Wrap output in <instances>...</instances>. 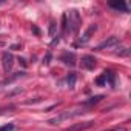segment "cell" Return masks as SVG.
Masks as SVG:
<instances>
[{
	"label": "cell",
	"instance_id": "obj_1",
	"mask_svg": "<svg viewBox=\"0 0 131 131\" xmlns=\"http://www.w3.org/2000/svg\"><path fill=\"white\" fill-rule=\"evenodd\" d=\"M80 25H82V19H80L79 11H77V9L68 11V14H67V31L70 29V32L77 34Z\"/></svg>",
	"mask_w": 131,
	"mask_h": 131
},
{
	"label": "cell",
	"instance_id": "obj_2",
	"mask_svg": "<svg viewBox=\"0 0 131 131\" xmlns=\"http://www.w3.org/2000/svg\"><path fill=\"white\" fill-rule=\"evenodd\" d=\"M83 113H85V111H80V110L65 111V113H60L59 116H56V117L49 119V120H48V123H49V125H57V123H60V122H63V120H68V119L77 117V116H80V114H83Z\"/></svg>",
	"mask_w": 131,
	"mask_h": 131
},
{
	"label": "cell",
	"instance_id": "obj_3",
	"mask_svg": "<svg viewBox=\"0 0 131 131\" xmlns=\"http://www.w3.org/2000/svg\"><path fill=\"white\" fill-rule=\"evenodd\" d=\"M2 65H3L5 73H9L11 68H13V65H14V56L11 52H3V56H2Z\"/></svg>",
	"mask_w": 131,
	"mask_h": 131
},
{
	"label": "cell",
	"instance_id": "obj_4",
	"mask_svg": "<svg viewBox=\"0 0 131 131\" xmlns=\"http://www.w3.org/2000/svg\"><path fill=\"white\" fill-rule=\"evenodd\" d=\"M119 43V37H116V36H111V37H108L106 40H103L96 49L97 51H102V49H110V48H114L116 45Z\"/></svg>",
	"mask_w": 131,
	"mask_h": 131
},
{
	"label": "cell",
	"instance_id": "obj_5",
	"mask_svg": "<svg viewBox=\"0 0 131 131\" xmlns=\"http://www.w3.org/2000/svg\"><path fill=\"white\" fill-rule=\"evenodd\" d=\"M96 62H97L96 57H94V56H90V54L82 56V59H80V63H82V67H83L85 70H94Z\"/></svg>",
	"mask_w": 131,
	"mask_h": 131
},
{
	"label": "cell",
	"instance_id": "obj_6",
	"mask_svg": "<svg viewBox=\"0 0 131 131\" xmlns=\"http://www.w3.org/2000/svg\"><path fill=\"white\" fill-rule=\"evenodd\" d=\"M96 31H97V25L94 23V25H91V26L83 32V36L80 37V40H79V42H80L82 45H83V43H88V42L91 40V37H93V34H94Z\"/></svg>",
	"mask_w": 131,
	"mask_h": 131
},
{
	"label": "cell",
	"instance_id": "obj_7",
	"mask_svg": "<svg viewBox=\"0 0 131 131\" xmlns=\"http://www.w3.org/2000/svg\"><path fill=\"white\" fill-rule=\"evenodd\" d=\"M93 125H94V122H93V120H88V122H82V123L73 125V126H70L67 131H83V129H88V128H91Z\"/></svg>",
	"mask_w": 131,
	"mask_h": 131
},
{
	"label": "cell",
	"instance_id": "obj_8",
	"mask_svg": "<svg viewBox=\"0 0 131 131\" xmlns=\"http://www.w3.org/2000/svg\"><path fill=\"white\" fill-rule=\"evenodd\" d=\"M60 60L65 63V65H74L76 63V54L74 52H63L60 56Z\"/></svg>",
	"mask_w": 131,
	"mask_h": 131
},
{
	"label": "cell",
	"instance_id": "obj_9",
	"mask_svg": "<svg viewBox=\"0 0 131 131\" xmlns=\"http://www.w3.org/2000/svg\"><path fill=\"white\" fill-rule=\"evenodd\" d=\"M110 6L116 11H122V13H128V6L123 0H119V2H110Z\"/></svg>",
	"mask_w": 131,
	"mask_h": 131
},
{
	"label": "cell",
	"instance_id": "obj_10",
	"mask_svg": "<svg viewBox=\"0 0 131 131\" xmlns=\"http://www.w3.org/2000/svg\"><path fill=\"white\" fill-rule=\"evenodd\" d=\"M103 74H105V77H106V83H108L110 86H114V85H116V73H114V71H105Z\"/></svg>",
	"mask_w": 131,
	"mask_h": 131
},
{
	"label": "cell",
	"instance_id": "obj_11",
	"mask_svg": "<svg viewBox=\"0 0 131 131\" xmlns=\"http://www.w3.org/2000/svg\"><path fill=\"white\" fill-rule=\"evenodd\" d=\"M76 80H77V74L76 73H70L68 77H67V83L70 88H74L76 86Z\"/></svg>",
	"mask_w": 131,
	"mask_h": 131
},
{
	"label": "cell",
	"instance_id": "obj_12",
	"mask_svg": "<svg viewBox=\"0 0 131 131\" xmlns=\"http://www.w3.org/2000/svg\"><path fill=\"white\" fill-rule=\"evenodd\" d=\"M103 99V96H94V97H91L90 100H86V102H83L85 105H94V103H97V102H100Z\"/></svg>",
	"mask_w": 131,
	"mask_h": 131
},
{
	"label": "cell",
	"instance_id": "obj_13",
	"mask_svg": "<svg viewBox=\"0 0 131 131\" xmlns=\"http://www.w3.org/2000/svg\"><path fill=\"white\" fill-rule=\"evenodd\" d=\"M96 85H99V86H106V77H105V74H102V76H99V77L96 79Z\"/></svg>",
	"mask_w": 131,
	"mask_h": 131
},
{
	"label": "cell",
	"instance_id": "obj_14",
	"mask_svg": "<svg viewBox=\"0 0 131 131\" xmlns=\"http://www.w3.org/2000/svg\"><path fill=\"white\" fill-rule=\"evenodd\" d=\"M56 32H57V23L56 22H51V25H49V36L51 37H56Z\"/></svg>",
	"mask_w": 131,
	"mask_h": 131
},
{
	"label": "cell",
	"instance_id": "obj_15",
	"mask_svg": "<svg viewBox=\"0 0 131 131\" xmlns=\"http://www.w3.org/2000/svg\"><path fill=\"white\" fill-rule=\"evenodd\" d=\"M62 32H67V14H62Z\"/></svg>",
	"mask_w": 131,
	"mask_h": 131
},
{
	"label": "cell",
	"instance_id": "obj_16",
	"mask_svg": "<svg viewBox=\"0 0 131 131\" xmlns=\"http://www.w3.org/2000/svg\"><path fill=\"white\" fill-rule=\"evenodd\" d=\"M13 129H14V125L13 123H8V125L0 126V131H13Z\"/></svg>",
	"mask_w": 131,
	"mask_h": 131
},
{
	"label": "cell",
	"instance_id": "obj_17",
	"mask_svg": "<svg viewBox=\"0 0 131 131\" xmlns=\"http://www.w3.org/2000/svg\"><path fill=\"white\" fill-rule=\"evenodd\" d=\"M128 52H129V51H128L125 46H120L119 51H117V54H120V56H128Z\"/></svg>",
	"mask_w": 131,
	"mask_h": 131
},
{
	"label": "cell",
	"instance_id": "obj_18",
	"mask_svg": "<svg viewBox=\"0 0 131 131\" xmlns=\"http://www.w3.org/2000/svg\"><path fill=\"white\" fill-rule=\"evenodd\" d=\"M32 31H34V34H37V36L40 34V31H39V28H37V26H32Z\"/></svg>",
	"mask_w": 131,
	"mask_h": 131
},
{
	"label": "cell",
	"instance_id": "obj_19",
	"mask_svg": "<svg viewBox=\"0 0 131 131\" xmlns=\"http://www.w3.org/2000/svg\"><path fill=\"white\" fill-rule=\"evenodd\" d=\"M114 131H126L125 128H117V129H114Z\"/></svg>",
	"mask_w": 131,
	"mask_h": 131
}]
</instances>
